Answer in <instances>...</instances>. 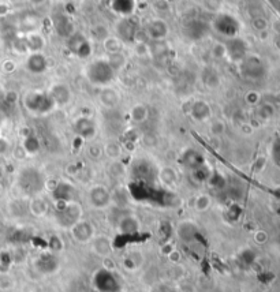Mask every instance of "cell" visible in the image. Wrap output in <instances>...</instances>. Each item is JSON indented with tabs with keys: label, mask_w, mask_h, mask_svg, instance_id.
<instances>
[{
	"label": "cell",
	"mask_w": 280,
	"mask_h": 292,
	"mask_svg": "<svg viewBox=\"0 0 280 292\" xmlns=\"http://www.w3.org/2000/svg\"><path fill=\"white\" fill-rule=\"evenodd\" d=\"M24 107L32 115H47L55 108L48 92L30 90L24 96Z\"/></svg>",
	"instance_id": "2"
},
{
	"label": "cell",
	"mask_w": 280,
	"mask_h": 292,
	"mask_svg": "<svg viewBox=\"0 0 280 292\" xmlns=\"http://www.w3.org/2000/svg\"><path fill=\"white\" fill-rule=\"evenodd\" d=\"M212 56L215 59H223L226 57V48H224L223 43H216L212 47Z\"/></svg>",
	"instance_id": "35"
},
{
	"label": "cell",
	"mask_w": 280,
	"mask_h": 292,
	"mask_svg": "<svg viewBox=\"0 0 280 292\" xmlns=\"http://www.w3.org/2000/svg\"><path fill=\"white\" fill-rule=\"evenodd\" d=\"M108 62L112 67H114V70L118 71V70L122 68V66H123L126 60H124V56L122 55V53H118V55H112V56H109Z\"/></svg>",
	"instance_id": "33"
},
{
	"label": "cell",
	"mask_w": 280,
	"mask_h": 292,
	"mask_svg": "<svg viewBox=\"0 0 280 292\" xmlns=\"http://www.w3.org/2000/svg\"><path fill=\"white\" fill-rule=\"evenodd\" d=\"M224 44V48H226V56L230 57L231 60H242L246 55V45L242 40L236 38V37H232V38H228Z\"/></svg>",
	"instance_id": "10"
},
{
	"label": "cell",
	"mask_w": 280,
	"mask_h": 292,
	"mask_svg": "<svg viewBox=\"0 0 280 292\" xmlns=\"http://www.w3.org/2000/svg\"><path fill=\"white\" fill-rule=\"evenodd\" d=\"M202 4L209 12H217L221 7V0H202Z\"/></svg>",
	"instance_id": "34"
},
{
	"label": "cell",
	"mask_w": 280,
	"mask_h": 292,
	"mask_svg": "<svg viewBox=\"0 0 280 292\" xmlns=\"http://www.w3.org/2000/svg\"><path fill=\"white\" fill-rule=\"evenodd\" d=\"M118 281L114 277L111 270H100L95 276V284L97 285V288L103 292H115L116 289L119 288V285L116 284Z\"/></svg>",
	"instance_id": "11"
},
{
	"label": "cell",
	"mask_w": 280,
	"mask_h": 292,
	"mask_svg": "<svg viewBox=\"0 0 280 292\" xmlns=\"http://www.w3.org/2000/svg\"><path fill=\"white\" fill-rule=\"evenodd\" d=\"M85 76L90 84L104 88L115 80L116 71L114 70L108 60L96 59L90 62L85 68Z\"/></svg>",
	"instance_id": "1"
},
{
	"label": "cell",
	"mask_w": 280,
	"mask_h": 292,
	"mask_svg": "<svg viewBox=\"0 0 280 292\" xmlns=\"http://www.w3.org/2000/svg\"><path fill=\"white\" fill-rule=\"evenodd\" d=\"M18 184L26 194L34 197L39 196V192L44 187V179H43L40 171L28 167L21 172L20 178H18Z\"/></svg>",
	"instance_id": "4"
},
{
	"label": "cell",
	"mask_w": 280,
	"mask_h": 292,
	"mask_svg": "<svg viewBox=\"0 0 280 292\" xmlns=\"http://www.w3.org/2000/svg\"><path fill=\"white\" fill-rule=\"evenodd\" d=\"M194 202H193V208L196 209L197 212H205L207 209H209L211 206V197L207 196V194H201V196L196 197L194 198Z\"/></svg>",
	"instance_id": "28"
},
{
	"label": "cell",
	"mask_w": 280,
	"mask_h": 292,
	"mask_svg": "<svg viewBox=\"0 0 280 292\" xmlns=\"http://www.w3.org/2000/svg\"><path fill=\"white\" fill-rule=\"evenodd\" d=\"M0 191H2V184H0Z\"/></svg>",
	"instance_id": "40"
},
{
	"label": "cell",
	"mask_w": 280,
	"mask_h": 292,
	"mask_svg": "<svg viewBox=\"0 0 280 292\" xmlns=\"http://www.w3.org/2000/svg\"><path fill=\"white\" fill-rule=\"evenodd\" d=\"M59 204L60 206L55 212V220L60 227L70 229L72 225L82 220V208L78 202L70 201V202H59Z\"/></svg>",
	"instance_id": "3"
},
{
	"label": "cell",
	"mask_w": 280,
	"mask_h": 292,
	"mask_svg": "<svg viewBox=\"0 0 280 292\" xmlns=\"http://www.w3.org/2000/svg\"><path fill=\"white\" fill-rule=\"evenodd\" d=\"M30 3L33 4V6H40V4H43L45 2V0H29Z\"/></svg>",
	"instance_id": "39"
},
{
	"label": "cell",
	"mask_w": 280,
	"mask_h": 292,
	"mask_svg": "<svg viewBox=\"0 0 280 292\" xmlns=\"http://www.w3.org/2000/svg\"><path fill=\"white\" fill-rule=\"evenodd\" d=\"M89 152H90V154H92L93 157H100L101 154H103V149L99 146V145H92L90 146V149H89Z\"/></svg>",
	"instance_id": "36"
},
{
	"label": "cell",
	"mask_w": 280,
	"mask_h": 292,
	"mask_svg": "<svg viewBox=\"0 0 280 292\" xmlns=\"http://www.w3.org/2000/svg\"><path fill=\"white\" fill-rule=\"evenodd\" d=\"M153 8L160 14H164L171 10V2L170 0H155L153 2Z\"/></svg>",
	"instance_id": "32"
},
{
	"label": "cell",
	"mask_w": 280,
	"mask_h": 292,
	"mask_svg": "<svg viewBox=\"0 0 280 292\" xmlns=\"http://www.w3.org/2000/svg\"><path fill=\"white\" fill-rule=\"evenodd\" d=\"M134 51L140 57L148 56V55H151V44L146 43V41H138Z\"/></svg>",
	"instance_id": "31"
},
{
	"label": "cell",
	"mask_w": 280,
	"mask_h": 292,
	"mask_svg": "<svg viewBox=\"0 0 280 292\" xmlns=\"http://www.w3.org/2000/svg\"><path fill=\"white\" fill-rule=\"evenodd\" d=\"M25 44H26L28 52L37 53L41 52L45 47V40L39 33H29L28 36L25 37Z\"/></svg>",
	"instance_id": "19"
},
{
	"label": "cell",
	"mask_w": 280,
	"mask_h": 292,
	"mask_svg": "<svg viewBox=\"0 0 280 292\" xmlns=\"http://www.w3.org/2000/svg\"><path fill=\"white\" fill-rule=\"evenodd\" d=\"M22 148L25 149L26 154H36V153L40 150V141L34 135H30V134H29V135L25 138Z\"/></svg>",
	"instance_id": "26"
},
{
	"label": "cell",
	"mask_w": 280,
	"mask_h": 292,
	"mask_svg": "<svg viewBox=\"0 0 280 292\" xmlns=\"http://www.w3.org/2000/svg\"><path fill=\"white\" fill-rule=\"evenodd\" d=\"M72 130L76 134L84 138V140H92L93 137L96 135L97 127L96 123L93 122L90 118L88 116H81L77 118L74 122H72Z\"/></svg>",
	"instance_id": "8"
},
{
	"label": "cell",
	"mask_w": 280,
	"mask_h": 292,
	"mask_svg": "<svg viewBox=\"0 0 280 292\" xmlns=\"http://www.w3.org/2000/svg\"><path fill=\"white\" fill-rule=\"evenodd\" d=\"M49 97L52 99L55 107H64V105L70 104L71 101L72 93L67 85L63 82H56L53 84L48 90Z\"/></svg>",
	"instance_id": "7"
},
{
	"label": "cell",
	"mask_w": 280,
	"mask_h": 292,
	"mask_svg": "<svg viewBox=\"0 0 280 292\" xmlns=\"http://www.w3.org/2000/svg\"><path fill=\"white\" fill-rule=\"evenodd\" d=\"M103 152H104L109 159H112V160H118L120 157V154H122V148H120V145L118 144V142L111 141V142H108V144L105 145L104 149H103Z\"/></svg>",
	"instance_id": "29"
},
{
	"label": "cell",
	"mask_w": 280,
	"mask_h": 292,
	"mask_svg": "<svg viewBox=\"0 0 280 292\" xmlns=\"http://www.w3.org/2000/svg\"><path fill=\"white\" fill-rule=\"evenodd\" d=\"M149 111L146 105L144 104H136L130 111V118L134 123H144L145 120L148 119Z\"/></svg>",
	"instance_id": "24"
},
{
	"label": "cell",
	"mask_w": 280,
	"mask_h": 292,
	"mask_svg": "<svg viewBox=\"0 0 280 292\" xmlns=\"http://www.w3.org/2000/svg\"><path fill=\"white\" fill-rule=\"evenodd\" d=\"M89 202L93 208L105 209L112 202V196L109 190L101 184H96L89 190Z\"/></svg>",
	"instance_id": "6"
},
{
	"label": "cell",
	"mask_w": 280,
	"mask_h": 292,
	"mask_svg": "<svg viewBox=\"0 0 280 292\" xmlns=\"http://www.w3.org/2000/svg\"><path fill=\"white\" fill-rule=\"evenodd\" d=\"M3 70L6 72H12L14 70H15V63H14L12 60H7V62H4Z\"/></svg>",
	"instance_id": "37"
},
{
	"label": "cell",
	"mask_w": 280,
	"mask_h": 292,
	"mask_svg": "<svg viewBox=\"0 0 280 292\" xmlns=\"http://www.w3.org/2000/svg\"><path fill=\"white\" fill-rule=\"evenodd\" d=\"M116 32L120 40L123 41H133L136 40L137 36V28L130 22V21H122L118 26H116Z\"/></svg>",
	"instance_id": "18"
},
{
	"label": "cell",
	"mask_w": 280,
	"mask_h": 292,
	"mask_svg": "<svg viewBox=\"0 0 280 292\" xmlns=\"http://www.w3.org/2000/svg\"><path fill=\"white\" fill-rule=\"evenodd\" d=\"M90 244H92L93 252H96L97 256L103 258H107L112 252V242L108 236L95 235V238L90 240Z\"/></svg>",
	"instance_id": "15"
},
{
	"label": "cell",
	"mask_w": 280,
	"mask_h": 292,
	"mask_svg": "<svg viewBox=\"0 0 280 292\" xmlns=\"http://www.w3.org/2000/svg\"><path fill=\"white\" fill-rule=\"evenodd\" d=\"M170 29L164 20H153L149 22L146 28V34L148 38L152 41H161L168 36Z\"/></svg>",
	"instance_id": "12"
},
{
	"label": "cell",
	"mask_w": 280,
	"mask_h": 292,
	"mask_svg": "<svg viewBox=\"0 0 280 292\" xmlns=\"http://www.w3.org/2000/svg\"><path fill=\"white\" fill-rule=\"evenodd\" d=\"M159 178H160L161 183L165 184V186H174V184L178 182V175H176V171L171 167H164L161 168V171L159 172Z\"/></svg>",
	"instance_id": "25"
},
{
	"label": "cell",
	"mask_w": 280,
	"mask_h": 292,
	"mask_svg": "<svg viewBox=\"0 0 280 292\" xmlns=\"http://www.w3.org/2000/svg\"><path fill=\"white\" fill-rule=\"evenodd\" d=\"M119 93L116 92L115 89L108 88V86L101 88L100 93H99V101H100V104L103 105L104 108H115L116 105L119 104Z\"/></svg>",
	"instance_id": "16"
},
{
	"label": "cell",
	"mask_w": 280,
	"mask_h": 292,
	"mask_svg": "<svg viewBox=\"0 0 280 292\" xmlns=\"http://www.w3.org/2000/svg\"><path fill=\"white\" fill-rule=\"evenodd\" d=\"M67 48L72 52V55L80 59H86L92 53V45L82 34L74 33L67 38Z\"/></svg>",
	"instance_id": "5"
},
{
	"label": "cell",
	"mask_w": 280,
	"mask_h": 292,
	"mask_svg": "<svg viewBox=\"0 0 280 292\" xmlns=\"http://www.w3.org/2000/svg\"><path fill=\"white\" fill-rule=\"evenodd\" d=\"M119 229L123 233H136L140 231V221L137 220L134 216H124L123 219H120L119 224H118Z\"/></svg>",
	"instance_id": "22"
},
{
	"label": "cell",
	"mask_w": 280,
	"mask_h": 292,
	"mask_svg": "<svg viewBox=\"0 0 280 292\" xmlns=\"http://www.w3.org/2000/svg\"><path fill=\"white\" fill-rule=\"evenodd\" d=\"M184 164L189 165L192 169H196L201 165H204V160H202V157L201 154H198L197 152L194 150H189L186 154H184Z\"/></svg>",
	"instance_id": "27"
},
{
	"label": "cell",
	"mask_w": 280,
	"mask_h": 292,
	"mask_svg": "<svg viewBox=\"0 0 280 292\" xmlns=\"http://www.w3.org/2000/svg\"><path fill=\"white\" fill-rule=\"evenodd\" d=\"M209 131L213 137H221L226 132V123L221 119H215L209 124Z\"/></svg>",
	"instance_id": "30"
},
{
	"label": "cell",
	"mask_w": 280,
	"mask_h": 292,
	"mask_svg": "<svg viewBox=\"0 0 280 292\" xmlns=\"http://www.w3.org/2000/svg\"><path fill=\"white\" fill-rule=\"evenodd\" d=\"M72 192H74V187L70 183H66V182L59 183L53 190V194H55L58 202H70Z\"/></svg>",
	"instance_id": "23"
},
{
	"label": "cell",
	"mask_w": 280,
	"mask_h": 292,
	"mask_svg": "<svg viewBox=\"0 0 280 292\" xmlns=\"http://www.w3.org/2000/svg\"><path fill=\"white\" fill-rule=\"evenodd\" d=\"M70 232L71 236L77 242L80 243H86V242H90V240L95 238V228L93 225L86 220H80L77 224H74L70 228Z\"/></svg>",
	"instance_id": "9"
},
{
	"label": "cell",
	"mask_w": 280,
	"mask_h": 292,
	"mask_svg": "<svg viewBox=\"0 0 280 292\" xmlns=\"http://www.w3.org/2000/svg\"><path fill=\"white\" fill-rule=\"evenodd\" d=\"M103 48L109 56L118 55V53H122V51H123V41L116 36H107L103 40Z\"/></svg>",
	"instance_id": "21"
},
{
	"label": "cell",
	"mask_w": 280,
	"mask_h": 292,
	"mask_svg": "<svg viewBox=\"0 0 280 292\" xmlns=\"http://www.w3.org/2000/svg\"><path fill=\"white\" fill-rule=\"evenodd\" d=\"M29 212L32 213L34 217H43L48 212L49 205L45 201L44 197L41 196H34L32 197V200L29 202Z\"/></svg>",
	"instance_id": "17"
},
{
	"label": "cell",
	"mask_w": 280,
	"mask_h": 292,
	"mask_svg": "<svg viewBox=\"0 0 280 292\" xmlns=\"http://www.w3.org/2000/svg\"><path fill=\"white\" fill-rule=\"evenodd\" d=\"M201 78H202V84L205 85V88H208L209 90H215L220 86V76L216 70H213L212 67H205L202 70Z\"/></svg>",
	"instance_id": "20"
},
{
	"label": "cell",
	"mask_w": 280,
	"mask_h": 292,
	"mask_svg": "<svg viewBox=\"0 0 280 292\" xmlns=\"http://www.w3.org/2000/svg\"><path fill=\"white\" fill-rule=\"evenodd\" d=\"M190 116L197 122H207L212 116V108L211 105L204 100H196L190 104Z\"/></svg>",
	"instance_id": "14"
},
{
	"label": "cell",
	"mask_w": 280,
	"mask_h": 292,
	"mask_svg": "<svg viewBox=\"0 0 280 292\" xmlns=\"http://www.w3.org/2000/svg\"><path fill=\"white\" fill-rule=\"evenodd\" d=\"M8 150V142L4 138H0V154H4V153Z\"/></svg>",
	"instance_id": "38"
},
{
	"label": "cell",
	"mask_w": 280,
	"mask_h": 292,
	"mask_svg": "<svg viewBox=\"0 0 280 292\" xmlns=\"http://www.w3.org/2000/svg\"><path fill=\"white\" fill-rule=\"evenodd\" d=\"M26 68H28L29 72L36 74V75L44 74L48 70V59L41 52L30 53L26 59Z\"/></svg>",
	"instance_id": "13"
}]
</instances>
